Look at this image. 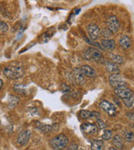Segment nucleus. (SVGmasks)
I'll return each instance as SVG.
<instances>
[{
	"mask_svg": "<svg viewBox=\"0 0 134 150\" xmlns=\"http://www.w3.org/2000/svg\"><path fill=\"white\" fill-rule=\"evenodd\" d=\"M3 74L9 79H18L24 74V70L20 66L9 65L4 69Z\"/></svg>",
	"mask_w": 134,
	"mask_h": 150,
	"instance_id": "nucleus-1",
	"label": "nucleus"
},
{
	"mask_svg": "<svg viewBox=\"0 0 134 150\" xmlns=\"http://www.w3.org/2000/svg\"><path fill=\"white\" fill-rule=\"evenodd\" d=\"M83 57L88 61H95L97 63H102V64L105 60L102 52L96 48H86L83 52Z\"/></svg>",
	"mask_w": 134,
	"mask_h": 150,
	"instance_id": "nucleus-2",
	"label": "nucleus"
},
{
	"mask_svg": "<svg viewBox=\"0 0 134 150\" xmlns=\"http://www.w3.org/2000/svg\"><path fill=\"white\" fill-rule=\"evenodd\" d=\"M69 144V139L66 135L63 134H58L50 141V146L54 149H64Z\"/></svg>",
	"mask_w": 134,
	"mask_h": 150,
	"instance_id": "nucleus-3",
	"label": "nucleus"
},
{
	"mask_svg": "<svg viewBox=\"0 0 134 150\" xmlns=\"http://www.w3.org/2000/svg\"><path fill=\"white\" fill-rule=\"evenodd\" d=\"M114 93L122 100L128 98L133 96L134 94L133 92L129 88L128 85L122 86V87H119V88H114Z\"/></svg>",
	"mask_w": 134,
	"mask_h": 150,
	"instance_id": "nucleus-4",
	"label": "nucleus"
},
{
	"mask_svg": "<svg viewBox=\"0 0 134 150\" xmlns=\"http://www.w3.org/2000/svg\"><path fill=\"white\" fill-rule=\"evenodd\" d=\"M109 83L113 88H117L122 86L128 85V83H126V81L123 79V77H121L118 74H113L109 77Z\"/></svg>",
	"mask_w": 134,
	"mask_h": 150,
	"instance_id": "nucleus-5",
	"label": "nucleus"
},
{
	"mask_svg": "<svg viewBox=\"0 0 134 150\" xmlns=\"http://www.w3.org/2000/svg\"><path fill=\"white\" fill-rule=\"evenodd\" d=\"M97 130H98V127L97 123H84L80 125V131L84 134L93 135L97 134Z\"/></svg>",
	"mask_w": 134,
	"mask_h": 150,
	"instance_id": "nucleus-6",
	"label": "nucleus"
},
{
	"mask_svg": "<svg viewBox=\"0 0 134 150\" xmlns=\"http://www.w3.org/2000/svg\"><path fill=\"white\" fill-rule=\"evenodd\" d=\"M99 106L103 111H105L110 116H115L117 113L116 106L113 104L112 103L107 101V100H102V102L100 103Z\"/></svg>",
	"mask_w": 134,
	"mask_h": 150,
	"instance_id": "nucleus-7",
	"label": "nucleus"
},
{
	"mask_svg": "<svg viewBox=\"0 0 134 150\" xmlns=\"http://www.w3.org/2000/svg\"><path fill=\"white\" fill-rule=\"evenodd\" d=\"M30 137H31V132L29 130H24V131H23L17 137V144L19 145V146H20V147L25 146L29 142Z\"/></svg>",
	"mask_w": 134,
	"mask_h": 150,
	"instance_id": "nucleus-8",
	"label": "nucleus"
},
{
	"mask_svg": "<svg viewBox=\"0 0 134 150\" xmlns=\"http://www.w3.org/2000/svg\"><path fill=\"white\" fill-rule=\"evenodd\" d=\"M87 33L91 41H96L101 34L100 28L95 23H90L87 26Z\"/></svg>",
	"mask_w": 134,
	"mask_h": 150,
	"instance_id": "nucleus-9",
	"label": "nucleus"
},
{
	"mask_svg": "<svg viewBox=\"0 0 134 150\" xmlns=\"http://www.w3.org/2000/svg\"><path fill=\"white\" fill-rule=\"evenodd\" d=\"M107 28L111 32L113 33H116L120 28V23H119V20L116 16H110L107 18Z\"/></svg>",
	"mask_w": 134,
	"mask_h": 150,
	"instance_id": "nucleus-10",
	"label": "nucleus"
},
{
	"mask_svg": "<svg viewBox=\"0 0 134 150\" xmlns=\"http://www.w3.org/2000/svg\"><path fill=\"white\" fill-rule=\"evenodd\" d=\"M73 79L77 85L81 86L85 83V76L82 74L80 68H76L73 70Z\"/></svg>",
	"mask_w": 134,
	"mask_h": 150,
	"instance_id": "nucleus-11",
	"label": "nucleus"
},
{
	"mask_svg": "<svg viewBox=\"0 0 134 150\" xmlns=\"http://www.w3.org/2000/svg\"><path fill=\"white\" fill-rule=\"evenodd\" d=\"M101 45H102L103 50H107V51H113L116 48V42L113 39L110 38H104L101 41Z\"/></svg>",
	"mask_w": 134,
	"mask_h": 150,
	"instance_id": "nucleus-12",
	"label": "nucleus"
},
{
	"mask_svg": "<svg viewBox=\"0 0 134 150\" xmlns=\"http://www.w3.org/2000/svg\"><path fill=\"white\" fill-rule=\"evenodd\" d=\"M79 117L81 119H86V118H100L101 114L97 112H91L89 110H80L79 112Z\"/></svg>",
	"mask_w": 134,
	"mask_h": 150,
	"instance_id": "nucleus-13",
	"label": "nucleus"
},
{
	"mask_svg": "<svg viewBox=\"0 0 134 150\" xmlns=\"http://www.w3.org/2000/svg\"><path fill=\"white\" fill-rule=\"evenodd\" d=\"M82 74H84L85 77H88V78H95L97 76V72L92 67L89 66V65H83L80 68Z\"/></svg>",
	"mask_w": 134,
	"mask_h": 150,
	"instance_id": "nucleus-14",
	"label": "nucleus"
},
{
	"mask_svg": "<svg viewBox=\"0 0 134 150\" xmlns=\"http://www.w3.org/2000/svg\"><path fill=\"white\" fill-rule=\"evenodd\" d=\"M103 64L106 66V69H107V71L109 73H111L112 74H119L120 73V69H119V68L118 67V64H114L111 60L110 61L104 60Z\"/></svg>",
	"mask_w": 134,
	"mask_h": 150,
	"instance_id": "nucleus-15",
	"label": "nucleus"
},
{
	"mask_svg": "<svg viewBox=\"0 0 134 150\" xmlns=\"http://www.w3.org/2000/svg\"><path fill=\"white\" fill-rule=\"evenodd\" d=\"M119 43H120V46L124 50L129 49V48H131V45H132L130 38L128 37V36H123V37L121 38L120 40H119Z\"/></svg>",
	"mask_w": 134,
	"mask_h": 150,
	"instance_id": "nucleus-16",
	"label": "nucleus"
},
{
	"mask_svg": "<svg viewBox=\"0 0 134 150\" xmlns=\"http://www.w3.org/2000/svg\"><path fill=\"white\" fill-rule=\"evenodd\" d=\"M104 143L101 139H93L91 142V149L101 150L103 149Z\"/></svg>",
	"mask_w": 134,
	"mask_h": 150,
	"instance_id": "nucleus-17",
	"label": "nucleus"
},
{
	"mask_svg": "<svg viewBox=\"0 0 134 150\" xmlns=\"http://www.w3.org/2000/svg\"><path fill=\"white\" fill-rule=\"evenodd\" d=\"M113 145L117 148V149H123L124 144L122 138L119 135H115L113 139Z\"/></svg>",
	"mask_w": 134,
	"mask_h": 150,
	"instance_id": "nucleus-18",
	"label": "nucleus"
},
{
	"mask_svg": "<svg viewBox=\"0 0 134 150\" xmlns=\"http://www.w3.org/2000/svg\"><path fill=\"white\" fill-rule=\"evenodd\" d=\"M19 103V98L14 95H9L8 98V105L9 108H14Z\"/></svg>",
	"mask_w": 134,
	"mask_h": 150,
	"instance_id": "nucleus-19",
	"label": "nucleus"
},
{
	"mask_svg": "<svg viewBox=\"0 0 134 150\" xmlns=\"http://www.w3.org/2000/svg\"><path fill=\"white\" fill-rule=\"evenodd\" d=\"M36 128H37L39 131H41L42 133H49L52 131L53 127L48 125V124H44L42 123H36Z\"/></svg>",
	"mask_w": 134,
	"mask_h": 150,
	"instance_id": "nucleus-20",
	"label": "nucleus"
},
{
	"mask_svg": "<svg viewBox=\"0 0 134 150\" xmlns=\"http://www.w3.org/2000/svg\"><path fill=\"white\" fill-rule=\"evenodd\" d=\"M110 60L116 64L120 65L123 64V58L120 55L116 54H110Z\"/></svg>",
	"mask_w": 134,
	"mask_h": 150,
	"instance_id": "nucleus-21",
	"label": "nucleus"
},
{
	"mask_svg": "<svg viewBox=\"0 0 134 150\" xmlns=\"http://www.w3.org/2000/svg\"><path fill=\"white\" fill-rule=\"evenodd\" d=\"M123 103H124V105L128 108L134 107V94L133 96H131L128 98H126V99H123L122 100Z\"/></svg>",
	"mask_w": 134,
	"mask_h": 150,
	"instance_id": "nucleus-22",
	"label": "nucleus"
},
{
	"mask_svg": "<svg viewBox=\"0 0 134 150\" xmlns=\"http://www.w3.org/2000/svg\"><path fill=\"white\" fill-rule=\"evenodd\" d=\"M54 31H51V30H49L48 32L44 33L43 35L41 36V39H42L41 43H46V42H48L49 40L54 35Z\"/></svg>",
	"mask_w": 134,
	"mask_h": 150,
	"instance_id": "nucleus-23",
	"label": "nucleus"
},
{
	"mask_svg": "<svg viewBox=\"0 0 134 150\" xmlns=\"http://www.w3.org/2000/svg\"><path fill=\"white\" fill-rule=\"evenodd\" d=\"M123 138L125 141L128 143L134 142V134L133 132H125L123 134Z\"/></svg>",
	"mask_w": 134,
	"mask_h": 150,
	"instance_id": "nucleus-24",
	"label": "nucleus"
},
{
	"mask_svg": "<svg viewBox=\"0 0 134 150\" xmlns=\"http://www.w3.org/2000/svg\"><path fill=\"white\" fill-rule=\"evenodd\" d=\"M113 137V132L109 129H103V133H102V139L103 140H108L110 139L111 138Z\"/></svg>",
	"mask_w": 134,
	"mask_h": 150,
	"instance_id": "nucleus-25",
	"label": "nucleus"
},
{
	"mask_svg": "<svg viewBox=\"0 0 134 150\" xmlns=\"http://www.w3.org/2000/svg\"><path fill=\"white\" fill-rule=\"evenodd\" d=\"M101 35L104 38H109L112 37L113 33L111 32L108 28H104V29H102V31H101Z\"/></svg>",
	"mask_w": 134,
	"mask_h": 150,
	"instance_id": "nucleus-26",
	"label": "nucleus"
},
{
	"mask_svg": "<svg viewBox=\"0 0 134 150\" xmlns=\"http://www.w3.org/2000/svg\"><path fill=\"white\" fill-rule=\"evenodd\" d=\"M8 30H9V25L4 21H1V23H0V31H1V33H5L8 32Z\"/></svg>",
	"mask_w": 134,
	"mask_h": 150,
	"instance_id": "nucleus-27",
	"label": "nucleus"
},
{
	"mask_svg": "<svg viewBox=\"0 0 134 150\" xmlns=\"http://www.w3.org/2000/svg\"><path fill=\"white\" fill-rule=\"evenodd\" d=\"M97 127H98V129H100V130H103V129H105L107 128L106 123H104L101 118H97Z\"/></svg>",
	"mask_w": 134,
	"mask_h": 150,
	"instance_id": "nucleus-28",
	"label": "nucleus"
},
{
	"mask_svg": "<svg viewBox=\"0 0 134 150\" xmlns=\"http://www.w3.org/2000/svg\"><path fill=\"white\" fill-rule=\"evenodd\" d=\"M62 91H63V93H70V88L68 87V86L66 85H63V87H62Z\"/></svg>",
	"mask_w": 134,
	"mask_h": 150,
	"instance_id": "nucleus-29",
	"label": "nucleus"
},
{
	"mask_svg": "<svg viewBox=\"0 0 134 150\" xmlns=\"http://www.w3.org/2000/svg\"><path fill=\"white\" fill-rule=\"evenodd\" d=\"M79 146L77 144H70L68 148H67V149H74V150H76V149H78L79 148H78Z\"/></svg>",
	"mask_w": 134,
	"mask_h": 150,
	"instance_id": "nucleus-30",
	"label": "nucleus"
},
{
	"mask_svg": "<svg viewBox=\"0 0 134 150\" xmlns=\"http://www.w3.org/2000/svg\"><path fill=\"white\" fill-rule=\"evenodd\" d=\"M0 83H1V89H3V88H4V83H3V80H2V79L0 80Z\"/></svg>",
	"mask_w": 134,
	"mask_h": 150,
	"instance_id": "nucleus-31",
	"label": "nucleus"
}]
</instances>
